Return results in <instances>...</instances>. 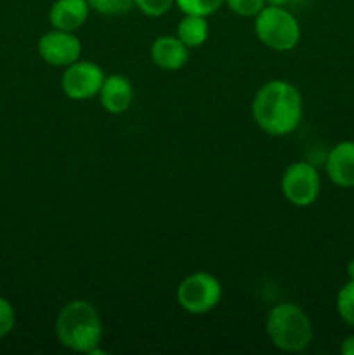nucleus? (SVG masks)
Masks as SVG:
<instances>
[{
	"instance_id": "obj_1",
	"label": "nucleus",
	"mask_w": 354,
	"mask_h": 355,
	"mask_svg": "<svg viewBox=\"0 0 354 355\" xmlns=\"http://www.w3.org/2000/svg\"><path fill=\"white\" fill-rule=\"evenodd\" d=\"M304 114L302 94L287 80H271L255 92L252 116L260 130L274 137L292 134Z\"/></svg>"
},
{
	"instance_id": "obj_2",
	"label": "nucleus",
	"mask_w": 354,
	"mask_h": 355,
	"mask_svg": "<svg viewBox=\"0 0 354 355\" xmlns=\"http://www.w3.org/2000/svg\"><path fill=\"white\" fill-rule=\"evenodd\" d=\"M103 333L99 312L87 300L68 302L56 319L59 343L71 352L90 355L101 345Z\"/></svg>"
},
{
	"instance_id": "obj_3",
	"label": "nucleus",
	"mask_w": 354,
	"mask_h": 355,
	"mask_svg": "<svg viewBox=\"0 0 354 355\" xmlns=\"http://www.w3.org/2000/svg\"><path fill=\"white\" fill-rule=\"evenodd\" d=\"M266 333L271 343L283 352H302L314 336L307 312L295 304L274 305L266 319Z\"/></svg>"
},
{
	"instance_id": "obj_4",
	"label": "nucleus",
	"mask_w": 354,
	"mask_h": 355,
	"mask_svg": "<svg viewBox=\"0 0 354 355\" xmlns=\"http://www.w3.org/2000/svg\"><path fill=\"white\" fill-rule=\"evenodd\" d=\"M253 31L260 44L276 52L292 51L301 42V24L285 7H264L253 17Z\"/></svg>"
},
{
	"instance_id": "obj_5",
	"label": "nucleus",
	"mask_w": 354,
	"mask_h": 355,
	"mask_svg": "<svg viewBox=\"0 0 354 355\" xmlns=\"http://www.w3.org/2000/svg\"><path fill=\"white\" fill-rule=\"evenodd\" d=\"M176 297L177 304L187 314L203 315L219 305L222 298V284L214 274L198 270L180 281Z\"/></svg>"
},
{
	"instance_id": "obj_6",
	"label": "nucleus",
	"mask_w": 354,
	"mask_h": 355,
	"mask_svg": "<svg viewBox=\"0 0 354 355\" xmlns=\"http://www.w3.org/2000/svg\"><path fill=\"white\" fill-rule=\"evenodd\" d=\"M281 193L294 207L305 208L316 203L321 193V177L309 162H295L281 177Z\"/></svg>"
},
{
	"instance_id": "obj_7",
	"label": "nucleus",
	"mask_w": 354,
	"mask_h": 355,
	"mask_svg": "<svg viewBox=\"0 0 354 355\" xmlns=\"http://www.w3.org/2000/svg\"><path fill=\"white\" fill-rule=\"evenodd\" d=\"M104 78L106 75L99 64L78 59L62 71L61 90L71 101H89L99 96Z\"/></svg>"
},
{
	"instance_id": "obj_8",
	"label": "nucleus",
	"mask_w": 354,
	"mask_h": 355,
	"mask_svg": "<svg viewBox=\"0 0 354 355\" xmlns=\"http://www.w3.org/2000/svg\"><path fill=\"white\" fill-rule=\"evenodd\" d=\"M38 55L42 61L56 68H66L78 61L82 54V42L76 37L75 31H65L52 28L44 33L38 40Z\"/></svg>"
},
{
	"instance_id": "obj_9",
	"label": "nucleus",
	"mask_w": 354,
	"mask_h": 355,
	"mask_svg": "<svg viewBox=\"0 0 354 355\" xmlns=\"http://www.w3.org/2000/svg\"><path fill=\"white\" fill-rule=\"evenodd\" d=\"M325 170L337 187H354V141H342L333 146L326 156Z\"/></svg>"
},
{
	"instance_id": "obj_10",
	"label": "nucleus",
	"mask_w": 354,
	"mask_h": 355,
	"mask_svg": "<svg viewBox=\"0 0 354 355\" xmlns=\"http://www.w3.org/2000/svg\"><path fill=\"white\" fill-rule=\"evenodd\" d=\"M99 101L104 111L111 114H121L132 106L134 87L130 80L124 75H108L99 90Z\"/></svg>"
},
{
	"instance_id": "obj_11",
	"label": "nucleus",
	"mask_w": 354,
	"mask_h": 355,
	"mask_svg": "<svg viewBox=\"0 0 354 355\" xmlns=\"http://www.w3.org/2000/svg\"><path fill=\"white\" fill-rule=\"evenodd\" d=\"M151 59L156 68L163 71H177L189 61V47H186L177 35L158 37L151 45Z\"/></svg>"
},
{
	"instance_id": "obj_12",
	"label": "nucleus",
	"mask_w": 354,
	"mask_h": 355,
	"mask_svg": "<svg viewBox=\"0 0 354 355\" xmlns=\"http://www.w3.org/2000/svg\"><path fill=\"white\" fill-rule=\"evenodd\" d=\"M89 12L87 0H56L49 9V23L56 30L76 31L85 24Z\"/></svg>"
},
{
	"instance_id": "obj_13",
	"label": "nucleus",
	"mask_w": 354,
	"mask_h": 355,
	"mask_svg": "<svg viewBox=\"0 0 354 355\" xmlns=\"http://www.w3.org/2000/svg\"><path fill=\"white\" fill-rule=\"evenodd\" d=\"M177 38L189 49L201 47L208 38L207 17L184 14V17L177 24Z\"/></svg>"
},
{
	"instance_id": "obj_14",
	"label": "nucleus",
	"mask_w": 354,
	"mask_h": 355,
	"mask_svg": "<svg viewBox=\"0 0 354 355\" xmlns=\"http://www.w3.org/2000/svg\"><path fill=\"white\" fill-rule=\"evenodd\" d=\"M337 314L346 324L354 328V281H347L339 290L335 298Z\"/></svg>"
},
{
	"instance_id": "obj_15",
	"label": "nucleus",
	"mask_w": 354,
	"mask_h": 355,
	"mask_svg": "<svg viewBox=\"0 0 354 355\" xmlns=\"http://www.w3.org/2000/svg\"><path fill=\"white\" fill-rule=\"evenodd\" d=\"M224 2L226 0H176V6L183 14L208 17L217 12Z\"/></svg>"
},
{
	"instance_id": "obj_16",
	"label": "nucleus",
	"mask_w": 354,
	"mask_h": 355,
	"mask_svg": "<svg viewBox=\"0 0 354 355\" xmlns=\"http://www.w3.org/2000/svg\"><path fill=\"white\" fill-rule=\"evenodd\" d=\"M87 3L90 10H96L103 16H118L134 7V0H87Z\"/></svg>"
},
{
	"instance_id": "obj_17",
	"label": "nucleus",
	"mask_w": 354,
	"mask_h": 355,
	"mask_svg": "<svg viewBox=\"0 0 354 355\" xmlns=\"http://www.w3.org/2000/svg\"><path fill=\"white\" fill-rule=\"evenodd\" d=\"M231 12L242 17H255L266 7V0H226Z\"/></svg>"
},
{
	"instance_id": "obj_18",
	"label": "nucleus",
	"mask_w": 354,
	"mask_h": 355,
	"mask_svg": "<svg viewBox=\"0 0 354 355\" xmlns=\"http://www.w3.org/2000/svg\"><path fill=\"white\" fill-rule=\"evenodd\" d=\"M134 6L144 16L160 17L169 12L172 6H176V0H134Z\"/></svg>"
},
{
	"instance_id": "obj_19",
	"label": "nucleus",
	"mask_w": 354,
	"mask_h": 355,
	"mask_svg": "<svg viewBox=\"0 0 354 355\" xmlns=\"http://www.w3.org/2000/svg\"><path fill=\"white\" fill-rule=\"evenodd\" d=\"M16 326V311L7 298L0 297V340L6 338Z\"/></svg>"
},
{
	"instance_id": "obj_20",
	"label": "nucleus",
	"mask_w": 354,
	"mask_h": 355,
	"mask_svg": "<svg viewBox=\"0 0 354 355\" xmlns=\"http://www.w3.org/2000/svg\"><path fill=\"white\" fill-rule=\"evenodd\" d=\"M340 352L342 355H354V335L346 336L340 343Z\"/></svg>"
},
{
	"instance_id": "obj_21",
	"label": "nucleus",
	"mask_w": 354,
	"mask_h": 355,
	"mask_svg": "<svg viewBox=\"0 0 354 355\" xmlns=\"http://www.w3.org/2000/svg\"><path fill=\"white\" fill-rule=\"evenodd\" d=\"M290 0H266V6H276V7H285Z\"/></svg>"
},
{
	"instance_id": "obj_22",
	"label": "nucleus",
	"mask_w": 354,
	"mask_h": 355,
	"mask_svg": "<svg viewBox=\"0 0 354 355\" xmlns=\"http://www.w3.org/2000/svg\"><path fill=\"white\" fill-rule=\"evenodd\" d=\"M346 272H347V277H349L351 281H354V259L351 260L349 263H347V267H346Z\"/></svg>"
}]
</instances>
